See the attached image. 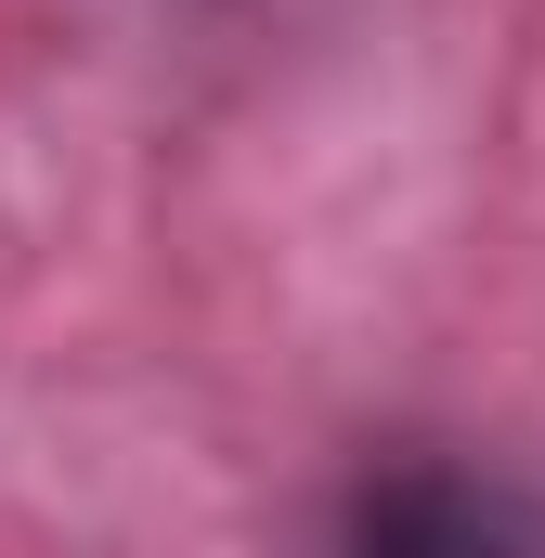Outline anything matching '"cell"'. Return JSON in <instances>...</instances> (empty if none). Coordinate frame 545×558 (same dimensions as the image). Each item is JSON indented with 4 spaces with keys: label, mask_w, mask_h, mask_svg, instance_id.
Segmentation results:
<instances>
[{
    "label": "cell",
    "mask_w": 545,
    "mask_h": 558,
    "mask_svg": "<svg viewBox=\"0 0 545 558\" xmlns=\"http://www.w3.org/2000/svg\"><path fill=\"white\" fill-rule=\"evenodd\" d=\"M351 558H520V533L455 468H377L351 494Z\"/></svg>",
    "instance_id": "obj_1"
}]
</instances>
